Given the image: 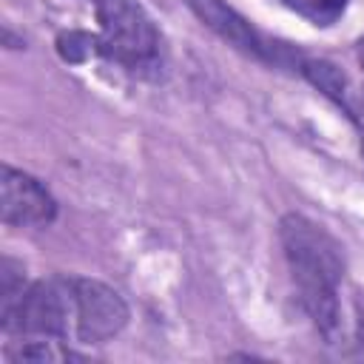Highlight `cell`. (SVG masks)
I'll return each instance as SVG.
<instances>
[{"label":"cell","instance_id":"4","mask_svg":"<svg viewBox=\"0 0 364 364\" xmlns=\"http://www.w3.org/2000/svg\"><path fill=\"white\" fill-rule=\"evenodd\" d=\"M77 287V333L74 341L80 344H102L122 333L128 324V304L125 299L108 287L105 282L74 276Z\"/></svg>","mask_w":364,"mask_h":364},{"label":"cell","instance_id":"1","mask_svg":"<svg viewBox=\"0 0 364 364\" xmlns=\"http://www.w3.org/2000/svg\"><path fill=\"white\" fill-rule=\"evenodd\" d=\"M279 242L299 290V301L316 330L333 341L341 330L338 284L344 276V259L338 242L313 219L301 213H284L279 222Z\"/></svg>","mask_w":364,"mask_h":364},{"label":"cell","instance_id":"9","mask_svg":"<svg viewBox=\"0 0 364 364\" xmlns=\"http://www.w3.org/2000/svg\"><path fill=\"white\" fill-rule=\"evenodd\" d=\"M57 51H60L63 60L80 63V60L91 57L94 51L100 54V40L91 37V34H82V31H68V34H63V37L57 40Z\"/></svg>","mask_w":364,"mask_h":364},{"label":"cell","instance_id":"5","mask_svg":"<svg viewBox=\"0 0 364 364\" xmlns=\"http://www.w3.org/2000/svg\"><path fill=\"white\" fill-rule=\"evenodd\" d=\"M57 216L51 191L26 171L3 165L0 173V219L11 228H43Z\"/></svg>","mask_w":364,"mask_h":364},{"label":"cell","instance_id":"7","mask_svg":"<svg viewBox=\"0 0 364 364\" xmlns=\"http://www.w3.org/2000/svg\"><path fill=\"white\" fill-rule=\"evenodd\" d=\"M6 358L11 361H68V358H82L71 347H65L60 338H26L20 347H9Z\"/></svg>","mask_w":364,"mask_h":364},{"label":"cell","instance_id":"3","mask_svg":"<svg viewBox=\"0 0 364 364\" xmlns=\"http://www.w3.org/2000/svg\"><path fill=\"white\" fill-rule=\"evenodd\" d=\"M216 37H222L225 43H230L233 48H239L242 54L262 60L267 65H293L299 68L301 54L290 51L287 46H279L273 40H267L262 31H256L233 6H228L225 0H182Z\"/></svg>","mask_w":364,"mask_h":364},{"label":"cell","instance_id":"10","mask_svg":"<svg viewBox=\"0 0 364 364\" xmlns=\"http://www.w3.org/2000/svg\"><path fill=\"white\" fill-rule=\"evenodd\" d=\"M358 51H361V63H364V40H361V48Z\"/></svg>","mask_w":364,"mask_h":364},{"label":"cell","instance_id":"6","mask_svg":"<svg viewBox=\"0 0 364 364\" xmlns=\"http://www.w3.org/2000/svg\"><path fill=\"white\" fill-rule=\"evenodd\" d=\"M299 71L327 97L333 100L361 131H364V88H358L336 63L318 57H301Z\"/></svg>","mask_w":364,"mask_h":364},{"label":"cell","instance_id":"2","mask_svg":"<svg viewBox=\"0 0 364 364\" xmlns=\"http://www.w3.org/2000/svg\"><path fill=\"white\" fill-rule=\"evenodd\" d=\"M100 54L128 71L148 74L159 65V31L139 0H94Z\"/></svg>","mask_w":364,"mask_h":364},{"label":"cell","instance_id":"8","mask_svg":"<svg viewBox=\"0 0 364 364\" xmlns=\"http://www.w3.org/2000/svg\"><path fill=\"white\" fill-rule=\"evenodd\" d=\"M290 11H296L299 17H304L307 23L313 26H333L341 20V14L347 11V3L350 0H282Z\"/></svg>","mask_w":364,"mask_h":364}]
</instances>
